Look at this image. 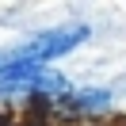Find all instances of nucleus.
<instances>
[{"label":"nucleus","instance_id":"obj_1","mask_svg":"<svg viewBox=\"0 0 126 126\" xmlns=\"http://www.w3.org/2000/svg\"><path fill=\"white\" fill-rule=\"evenodd\" d=\"M88 34H92L88 23H65V27H50V31L34 34V38L19 42V46H12V50H0V80L12 77V73L46 69L50 61H57V57H65L69 50H77Z\"/></svg>","mask_w":126,"mask_h":126},{"label":"nucleus","instance_id":"obj_2","mask_svg":"<svg viewBox=\"0 0 126 126\" xmlns=\"http://www.w3.org/2000/svg\"><path fill=\"white\" fill-rule=\"evenodd\" d=\"M69 80L54 69H34V73H12L0 80V95H65Z\"/></svg>","mask_w":126,"mask_h":126},{"label":"nucleus","instance_id":"obj_3","mask_svg":"<svg viewBox=\"0 0 126 126\" xmlns=\"http://www.w3.org/2000/svg\"><path fill=\"white\" fill-rule=\"evenodd\" d=\"M111 103V92H99V88H69L61 95V107L69 111H103Z\"/></svg>","mask_w":126,"mask_h":126}]
</instances>
